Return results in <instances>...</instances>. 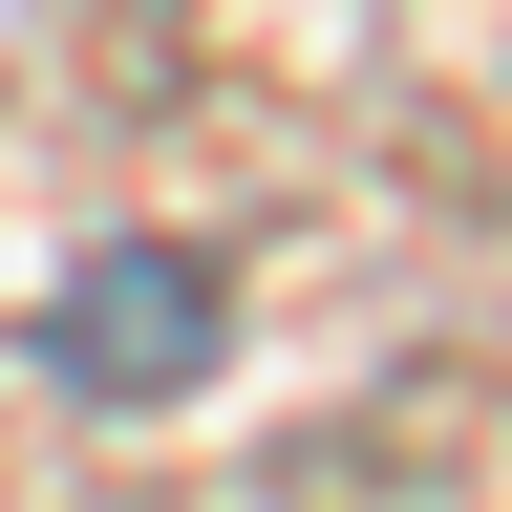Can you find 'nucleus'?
<instances>
[{
	"label": "nucleus",
	"mask_w": 512,
	"mask_h": 512,
	"mask_svg": "<svg viewBox=\"0 0 512 512\" xmlns=\"http://www.w3.org/2000/svg\"><path fill=\"white\" fill-rule=\"evenodd\" d=\"M43 363L86 384V406H150V384H192L214 363V278L150 235V256H86V278L43 299Z\"/></svg>",
	"instance_id": "nucleus-1"
}]
</instances>
